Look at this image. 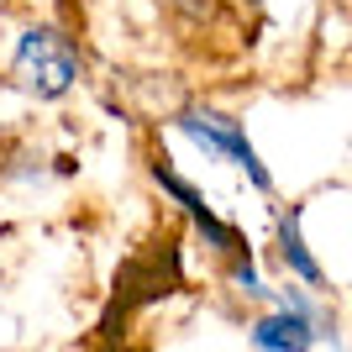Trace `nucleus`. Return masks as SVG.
Instances as JSON below:
<instances>
[{"mask_svg": "<svg viewBox=\"0 0 352 352\" xmlns=\"http://www.w3.org/2000/svg\"><path fill=\"white\" fill-rule=\"evenodd\" d=\"M252 352H316L326 342H337V316L321 305V294L305 284H284L274 289L268 310L248 326Z\"/></svg>", "mask_w": 352, "mask_h": 352, "instance_id": "f257e3e1", "label": "nucleus"}, {"mask_svg": "<svg viewBox=\"0 0 352 352\" xmlns=\"http://www.w3.org/2000/svg\"><path fill=\"white\" fill-rule=\"evenodd\" d=\"M174 126L190 137L210 163H226V168H236V174H248L252 190H263V195L274 190V174H268L263 153L252 147L248 126H242L232 111H216V105H184V111L174 116Z\"/></svg>", "mask_w": 352, "mask_h": 352, "instance_id": "f03ea898", "label": "nucleus"}, {"mask_svg": "<svg viewBox=\"0 0 352 352\" xmlns=\"http://www.w3.org/2000/svg\"><path fill=\"white\" fill-rule=\"evenodd\" d=\"M11 79L32 100H63L79 85V47L58 27H27L11 53Z\"/></svg>", "mask_w": 352, "mask_h": 352, "instance_id": "7ed1b4c3", "label": "nucleus"}, {"mask_svg": "<svg viewBox=\"0 0 352 352\" xmlns=\"http://www.w3.org/2000/svg\"><path fill=\"white\" fill-rule=\"evenodd\" d=\"M153 184H158V190L168 195V200H174V206L184 210V216H190V226H195L200 236H206V248H216L221 258H242V252H248V236L236 232L232 221H221L216 210L206 206V195L195 190V184H190L184 174H179V168H174L168 158H158V163H153Z\"/></svg>", "mask_w": 352, "mask_h": 352, "instance_id": "20e7f679", "label": "nucleus"}, {"mask_svg": "<svg viewBox=\"0 0 352 352\" xmlns=\"http://www.w3.org/2000/svg\"><path fill=\"white\" fill-rule=\"evenodd\" d=\"M300 221H305V206H289L279 210V226H274V248H279V263L294 284H305V289L326 294V268L316 263V252L305 248V232H300Z\"/></svg>", "mask_w": 352, "mask_h": 352, "instance_id": "39448f33", "label": "nucleus"}, {"mask_svg": "<svg viewBox=\"0 0 352 352\" xmlns=\"http://www.w3.org/2000/svg\"><path fill=\"white\" fill-rule=\"evenodd\" d=\"M226 279H232L236 294H248V300H274V289L263 284V274H258V263H252V252L226 258Z\"/></svg>", "mask_w": 352, "mask_h": 352, "instance_id": "423d86ee", "label": "nucleus"}]
</instances>
